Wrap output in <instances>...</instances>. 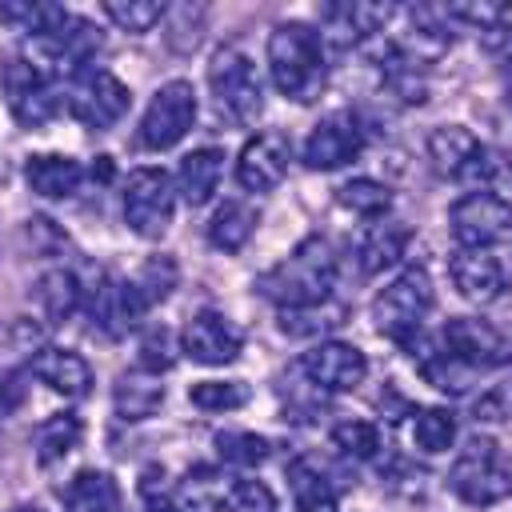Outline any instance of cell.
<instances>
[{
	"label": "cell",
	"mask_w": 512,
	"mask_h": 512,
	"mask_svg": "<svg viewBox=\"0 0 512 512\" xmlns=\"http://www.w3.org/2000/svg\"><path fill=\"white\" fill-rule=\"evenodd\" d=\"M220 176H224V152H220V148H196V152H188V156L180 160L172 188L180 192V200H184L188 208H200V204L212 200Z\"/></svg>",
	"instance_id": "cell-21"
},
{
	"label": "cell",
	"mask_w": 512,
	"mask_h": 512,
	"mask_svg": "<svg viewBox=\"0 0 512 512\" xmlns=\"http://www.w3.org/2000/svg\"><path fill=\"white\" fill-rule=\"evenodd\" d=\"M144 504H148V512H184V504H176L172 496L156 492L148 480H144Z\"/></svg>",
	"instance_id": "cell-41"
},
{
	"label": "cell",
	"mask_w": 512,
	"mask_h": 512,
	"mask_svg": "<svg viewBox=\"0 0 512 512\" xmlns=\"http://www.w3.org/2000/svg\"><path fill=\"white\" fill-rule=\"evenodd\" d=\"M172 368V344H168V332L164 328H152L144 340H140V372L148 376H160Z\"/></svg>",
	"instance_id": "cell-39"
},
{
	"label": "cell",
	"mask_w": 512,
	"mask_h": 512,
	"mask_svg": "<svg viewBox=\"0 0 512 512\" xmlns=\"http://www.w3.org/2000/svg\"><path fill=\"white\" fill-rule=\"evenodd\" d=\"M228 512H276V496L264 480H232L224 488Z\"/></svg>",
	"instance_id": "cell-38"
},
{
	"label": "cell",
	"mask_w": 512,
	"mask_h": 512,
	"mask_svg": "<svg viewBox=\"0 0 512 512\" xmlns=\"http://www.w3.org/2000/svg\"><path fill=\"white\" fill-rule=\"evenodd\" d=\"M300 372L320 392H352L368 376V356L348 340H320L300 356Z\"/></svg>",
	"instance_id": "cell-14"
},
{
	"label": "cell",
	"mask_w": 512,
	"mask_h": 512,
	"mask_svg": "<svg viewBox=\"0 0 512 512\" xmlns=\"http://www.w3.org/2000/svg\"><path fill=\"white\" fill-rule=\"evenodd\" d=\"M364 152V124L356 112H328L304 140L300 160L312 172H336Z\"/></svg>",
	"instance_id": "cell-13"
},
{
	"label": "cell",
	"mask_w": 512,
	"mask_h": 512,
	"mask_svg": "<svg viewBox=\"0 0 512 512\" xmlns=\"http://www.w3.org/2000/svg\"><path fill=\"white\" fill-rule=\"evenodd\" d=\"M448 272H452L456 292L472 304H492L508 292V268L488 248H456L448 260Z\"/></svg>",
	"instance_id": "cell-17"
},
{
	"label": "cell",
	"mask_w": 512,
	"mask_h": 512,
	"mask_svg": "<svg viewBox=\"0 0 512 512\" xmlns=\"http://www.w3.org/2000/svg\"><path fill=\"white\" fill-rule=\"evenodd\" d=\"M336 200H340L352 216H364V220H384V216L392 212V192H388V184H380V180H372V176H356V180L340 184Z\"/></svg>",
	"instance_id": "cell-30"
},
{
	"label": "cell",
	"mask_w": 512,
	"mask_h": 512,
	"mask_svg": "<svg viewBox=\"0 0 512 512\" xmlns=\"http://www.w3.org/2000/svg\"><path fill=\"white\" fill-rule=\"evenodd\" d=\"M504 88H508V96H512V48L504 52Z\"/></svg>",
	"instance_id": "cell-43"
},
{
	"label": "cell",
	"mask_w": 512,
	"mask_h": 512,
	"mask_svg": "<svg viewBox=\"0 0 512 512\" xmlns=\"http://www.w3.org/2000/svg\"><path fill=\"white\" fill-rule=\"evenodd\" d=\"M16 512H40V508H16Z\"/></svg>",
	"instance_id": "cell-44"
},
{
	"label": "cell",
	"mask_w": 512,
	"mask_h": 512,
	"mask_svg": "<svg viewBox=\"0 0 512 512\" xmlns=\"http://www.w3.org/2000/svg\"><path fill=\"white\" fill-rule=\"evenodd\" d=\"M288 484H292V500L300 512H336V504H340L332 480L308 460L288 464Z\"/></svg>",
	"instance_id": "cell-29"
},
{
	"label": "cell",
	"mask_w": 512,
	"mask_h": 512,
	"mask_svg": "<svg viewBox=\"0 0 512 512\" xmlns=\"http://www.w3.org/2000/svg\"><path fill=\"white\" fill-rule=\"evenodd\" d=\"M132 104V92L120 76H112L108 68H80L76 76H68L64 88V108L88 124V128H112Z\"/></svg>",
	"instance_id": "cell-7"
},
{
	"label": "cell",
	"mask_w": 512,
	"mask_h": 512,
	"mask_svg": "<svg viewBox=\"0 0 512 512\" xmlns=\"http://www.w3.org/2000/svg\"><path fill=\"white\" fill-rule=\"evenodd\" d=\"M208 88H212L220 112L228 120H236V124H252L260 116V108H264V88H260L256 64L236 44H224V48L212 52V60H208Z\"/></svg>",
	"instance_id": "cell-4"
},
{
	"label": "cell",
	"mask_w": 512,
	"mask_h": 512,
	"mask_svg": "<svg viewBox=\"0 0 512 512\" xmlns=\"http://www.w3.org/2000/svg\"><path fill=\"white\" fill-rule=\"evenodd\" d=\"M248 384L244 380H200L188 388V400L204 412H232V408H244L248 404Z\"/></svg>",
	"instance_id": "cell-35"
},
{
	"label": "cell",
	"mask_w": 512,
	"mask_h": 512,
	"mask_svg": "<svg viewBox=\"0 0 512 512\" xmlns=\"http://www.w3.org/2000/svg\"><path fill=\"white\" fill-rule=\"evenodd\" d=\"M0 88L8 96V108L12 116L24 124V128H40L44 120L56 116L60 108V96H56V80L36 68L28 56H8L0 64Z\"/></svg>",
	"instance_id": "cell-11"
},
{
	"label": "cell",
	"mask_w": 512,
	"mask_h": 512,
	"mask_svg": "<svg viewBox=\"0 0 512 512\" xmlns=\"http://www.w3.org/2000/svg\"><path fill=\"white\" fill-rule=\"evenodd\" d=\"M392 16H396L392 4H372V0H356V4H332V8H324L328 36H332L340 48L376 36Z\"/></svg>",
	"instance_id": "cell-19"
},
{
	"label": "cell",
	"mask_w": 512,
	"mask_h": 512,
	"mask_svg": "<svg viewBox=\"0 0 512 512\" xmlns=\"http://www.w3.org/2000/svg\"><path fill=\"white\" fill-rule=\"evenodd\" d=\"M256 208L248 200H224L208 220V244L216 252H240L256 232Z\"/></svg>",
	"instance_id": "cell-24"
},
{
	"label": "cell",
	"mask_w": 512,
	"mask_h": 512,
	"mask_svg": "<svg viewBox=\"0 0 512 512\" xmlns=\"http://www.w3.org/2000/svg\"><path fill=\"white\" fill-rule=\"evenodd\" d=\"M444 352H452L460 364H468L472 372H488V368H508L512 364V340L476 316H452L440 332Z\"/></svg>",
	"instance_id": "cell-12"
},
{
	"label": "cell",
	"mask_w": 512,
	"mask_h": 512,
	"mask_svg": "<svg viewBox=\"0 0 512 512\" xmlns=\"http://www.w3.org/2000/svg\"><path fill=\"white\" fill-rule=\"evenodd\" d=\"M128 284H132V292L140 296L144 308L168 300V292L176 288V264H172V256H148Z\"/></svg>",
	"instance_id": "cell-33"
},
{
	"label": "cell",
	"mask_w": 512,
	"mask_h": 512,
	"mask_svg": "<svg viewBox=\"0 0 512 512\" xmlns=\"http://www.w3.org/2000/svg\"><path fill=\"white\" fill-rule=\"evenodd\" d=\"M164 4L160 0H104V16L120 28V32H132V36H140V32H152L160 20H164Z\"/></svg>",
	"instance_id": "cell-34"
},
{
	"label": "cell",
	"mask_w": 512,
	"mask_h": 512,
	"mask_svg": "<svg viewBox=\"0 0 512 512\" xmlns=\"http://www.w3.org/2000/svg\"><path fill=\"white\" fill-rule=\"evenodd\" d=\"M268 76L280 96L308 104L328 84V60H324V32L312 24L288 20L268 32Z\"/></svg>",
	"instance_id": "cell-2"
},
{
	"label": "cell",
	"mask_w": 512,
	"mask_h": 512,
	"mask_svg": "<svg viewBox=\"0 0 512 512\" xmlns=\"http://www.w3.org/2000/svg\"><path fill=\"white\" fill-rule=\"evenodd\" d=\"M96 176H100V180L112 176V160H108V156H96V164H92V180H96Z\"/></svg>",
	"instance_id": "cell-42"
},
{
	"label": "cell",
	"mask_w": 512,
	"mask_h": 512,
	"mask_svg": "<svg viewBox=\"0 0 512 512\" xmlns=\"http://www.w3.org/2000/svg\"><path fill=\"white\" fill-rule=\"evenodd\" d=\"M448 232L456 248H496L512 240V200L496 192H464L448 208Z\"/></svg>",
	"instance_id": "cell-5"
},
{
	"label": "cell",
	"mask_w": 512,
	"mask_h": 512,
	"mask_svg": "<svg viewBox=\"0 0 512 512\" xmlns=\"http://www.w3.org/2000/svg\"><path fill=\"white\" fill-rule=\"evenodd\" d=\"M444 12H448V20L480 32V40H488V44H500L508 36V24H512L508 4H452Z\"/></svg>",
	"instance_id": "cell-31"
},
{
	"label": "cell",
	"mask_w": 512,
	"mask_h": 512,
	"mask_svg": "<svg viewBox=\"0 0 512 512\" xmlns=\"http://www.w3.org/2000/svg\"><path fill=\"white\" fill-rule=\"evenodd\" d=\"M24 376L20 372H8V376H0V420H8L20 404H24V384H20Z\"/></svg>",
	"instance_id": "cell-40"
},
{
	"label": "cell",
	"mask_w": 512,
	"mask_h": 512,
	"mask_svg": "<svg viewBox=\"0 0 512 512\" xmlns=\"http://www.w3.org/2000/svg\"><path fill=\"white\" fill-rule=\"evenodd\" d=\"M292 164V144L280 132H256L236 156V184L244 192H272Z\"/></svg>",
	"instance_id": "cell-15"
},
{
	"label": "cell",
	"mask_w": 512,
	"mask_h": 512,
	"mask_svg": "<svg viewBox=\"0 0 512 512\" xmlns=\"http://www.w3.org/2000/svg\"><path fill=\"white\" fill-rule=\"evenodd\" d=\"M332 284H336V248L324 236H308L304 244L292 248V256H284L276 268H268L256 280L260 296L280 304V312L328 304Z\"/></svg>",
	"instance_id": "cell-1"
},
{
	"label": "cell",
	"mask_w": 512,
	"mask_h": 512,
	"mask_svg": "<svg viewBox=\"0 0 512 512\" xmlns=\"http://www.w3.org/2000/svg\"><path fill=\"white\" fill-rule=\"evenodd\" d=\"M80 436H84V424H80V416H72V412H56V416L40 420V424H36V432H32L36 464H40V468H48V464L64 460V456L80 444Z\"/></svg>",
	"instance_id": "cell-26"
},
{
	"label": "cell",
	"mask_w": 512,
	"mask_h": 512,
	"mask_svg": "<svg viewBox=\"0 0 512 512\" xmlns=\"http://www.w3.org/2000/svg\"><path fill=\"white\" fill-rule=\"evenodd\" d=\"M28 372H32L40 384H48L56 396H64V400H84V396L92 392V368H88V360H84L80 352H72V348H40V352L32 356Z\"/></svg>",
	"instance_id": "cell-18"
},
{
	"label": "cell",
	"mask_w": 512,
	"mask_h": 512,
	"mask_svg": "<svg viewBox=\"0 0 512 512\" xmlns=\"http://www.w3.org/2000/svg\"><path fill=\"white\" fill-rule=\"evenodd\" d=\"M64 16H68V8L44 4V0H8V4H0V20H4L12 32L32 36V40L52 36V32L64 24Z\"/></svg>",
	"instance_id": "cell-27"
},
{
	"label": "cell",
	"mask_w": 512,
	"mask_h": 512,
	"mask_svg": "<svg viewBox=\"0 0 512 512\" xmlns=\"http://www.w3.org/2000/svg\"><path fill=\"white\" fill-rule=\"evenodd\" d=\"M448 488H452V496H460L464 504H476V508L508 500L512 496V460H504L492 444H472L452 464Z\"/></svg>",
	"instance_id": "cell-10"
},
{
	"label": "cell",
	"mask_w": 512,
	"mask_h": 512,
	"mask_svg": "<svg viewBox=\"0 0 512 512\" xmlns=\"http://www.w3.org/2000/svg\"><path fill=\"white\" fill-rule=\"evenodd\" d=\"M432 304H436L432 276L420 264H412V268H400L380 288V296L372 300V320H376V328L388 340H396L400 348H408L424 332V316L432 312Z\"/></svg>",
	"instance_id": "cell-3"
},
{
	"label": "cell",
	"mask_w": 512,
	"mask_h": 512,
	"mask_svg": "<svg viewBox=\"0 0 512 512\" xmlns=\"http://www.w3.org/2000/svg\"><path fill=\"white\" fill-rule=\"evenodd\" d=\"M216 448H220V456L228 464H240V468H252V464L268 460V440L256 436V432H220Z\"/></svg>",
	"instance_id": "cell-37"
},
{
	"label": "cell",
	"mask_w": 512,
	"mask_h": 512,
	"mask_svg": "<svg viewBox=\"0 0 512 512\" xmlns=\"http://www.w3.org/2000/svg\"><path fill=\"white\" fill-rule=\"evenodd\" d=\"M36 304H40L48 324H64L68 316H76V308L84 304V288H80L76 272H68V268L44 272L36 280Z\"/></svg>",
	"instance_id": "cell-25"
},
{
	"label": "cell",
	"mask_w": 512,
	"mask_h": 512,
	"mask_svg": "<svg viewBox=\"0 0 512 512\" xmlns=\"http://www.w3.org/2000/svg\"><path fill=\"white\" fill-rule=\"evenodd\" d=\"M172 208H176V188L172 176L164 168H132L124 180V224L144 236V240H160L172 224Z\"/></svg>",
	"instance_id": "cell-6"
},
{
	"label": "cell",
	"mask_w": 512,
	"mask_h": 512,
	"mask_svg": "<svg viewBox=\"0 0 512 512\" xmlns=\"http://www.w3.org/2000/svg\"><path fill=\"white\" fill-rule=\"evenodd\" d=\"M112 400H116V412H120L124 420H148V416L164 404V384H160V376L128 372V376L116 380Z\"/></svg>",
	"instance_id": "cell-28"
},
{
	"label": "cell",
	"mask_w": 512,
	"mask_h": 512,
	"mask_svg": "<svg viewBox=\"0 0 512 512\" xmlns=\"http://www.w3.org/2000/svg\"><path fill=\"white\" fill-rule=\"evenodd\" d=\"M408 240H412V232H408L404 224H396V220H376V224H368L364 236H360V244H356L360 268H364L368 276H376V272H384V268H396V264L404 260V252H408Z\"/></svg>",
	"instance_id": "cell-22"
},
{
	"label": "cell",
	"mask_w": 512,
	"mask_h": 512,
	"mask_svg": "<svg viewBox=\"0 0 512 512\" xmlns=\"http://www.w3.org/2000/svg\"><path fill=\"white\" fill-rule=\"evenodd\" d=\"M196 112H200L196 88H192L188 80H168V84H160V88L152 92V100H148V108H144V116H140V132H136V136H140V144L152 148V152L176 148V144L192 132Z\"/></svg>",
	"instance_id": "cell-8"
},
{
	"label": "cell",
	"mask_w": 512,
	"mask_h": 512,
	"mask_svg": "<svg viewBox=\"0 0 512 512\" xmlns=\"http://www.w3.org/2000/svg\"><path fill=\"white\" fill-rule=\"evenodd\" d=\"M60 500H64V512H120V488H116V480H112L108 472H100V468L76 472V476L64 484Z\"/></svg>",
	"instance_id": "cell-23"
},
{
	"label": "cell",
	"mask_w": 512,
	"mask_h": 512,
	"mask_svg": "<svg viewBox=\"0 0 512 512\" xmlns=\"http://www.w3.org/2000/svg\"><path fill=\"white\" fill-rule=\"evenodd\" d=\"M332 444L352 460H376L380 456V428L368 420H340L332 428Z\"/></svg>",
	"instance_id": "cell-36"
},
{
	"label": "cell",
	"mask_w": 512,
	"mask_h": 512,
	"mask_svg": "<svg viewBox=\"0 0 512 512\" xmlns=\"http://www.w3.org/2000/svg\"><path fill=\"white\" fill-rule=\"evenodd\" d=\"M240 348H244L240 328L220 312H196L180 332V352L196 364H208V368L232 364L240 356Z\"/></svg>",
	"instance_id": "cell-16"
},
{
	"label": "cell",
	"mask_w": 512,
	"mask_h": 512,
	"mask_svg": "<svg viewBox=\"0 0 512 512\" xmlns=\"http://www.w3.org/2000/svg\"><path fill=\"white\" fill-rule=\"evenodd\" d=\"M24 180L44 200H68L84 184V164L72 156H60V152H40V156H28Z\"/></svg>",
	"instance_id": "cell-20"
},
{
	"label": "cell",
	"mask_w": 512,
	"mask_h": 512,
	"mask_svg": "<svg viewBox=\"0 0 512 512\" xmlns=\"http://www.w3.org/2000/svg\"><path fill=\"white\" fill-rule=\"evenodd\" d=\"M412 440L420 452L428 456H440L456 444V416L448 408H420L412 416Z\"/></svg>",
	"instance_id": "cell-32"
},
{
	"label": "cell",
	"mask_w": 512,
	"mask_h": 512,
	"mask_svg": "<svg viewBox=\"0 0 512 512\" xmlns=\"http://www.w3.org/2000/svg\"><path fill=\"white\" fill-rule=\"evenodd\" d=\"M428 164L444 180H488L500 172V156L484 148V140L464 124H440L428 136Z\"/></svg>",
	"instance_id": "cell-9"
}]
</instances>
